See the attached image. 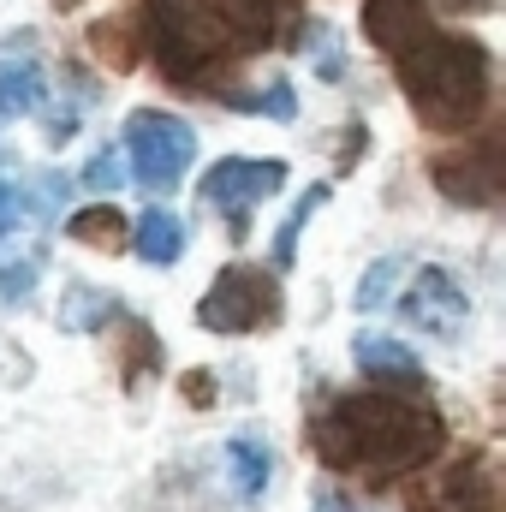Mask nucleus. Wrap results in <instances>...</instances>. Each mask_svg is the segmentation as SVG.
<instances>
[{
	"instance_id": "obj_16",
	"label": "nucleus",
	"mask_w": 506,
	"mask_h": 512,
	"mask_svg": "<svg viewBox=\"0 0 506 512\" xmlns=\"http://www.w3.org/2000/svg\"><path fill=\"white\" fill-rule=\"evenodd\" d=\"M72 239L90 245V251H126V215L96 203V209H78L72 215Z\"/></svg>"
},
{
	"instance_id": "obj_18",
	"label": "nucleus",
	"mask_w": 506,
	"mask_h": 512,
	"mask_svg": "<svg viewBox=\"0 0 506 512\" xmlns=\"http://www.w3.org/2000/svg\"><path fill=\"white\" fill-rule=\"evenodd\" d=\"M322 203H328V185H310V191L298 197V209H292L286 227L274 233V268H292V262H298V233H304V221H310Z\"/></svg>"
},
{
	"instance_id": "obj_11",
	"label": "nucleus",
	"mask_w": 506,
	"mask_h": 512,
	"mask_svg": "<svg viewBox=\"0 0 506 512\" xmlns=\"http://www.w3.org/2000/svg\"><path fill=\"white\" fill-rule=\"evenodd\" d=\"M203 6H209V18L221 24V36H227L233 54L262 48V42L274 36V18H280V0H203Z\"/></svg>"
},
{
	"instance_id": "obj_26",
	"label": "nucleus",
	"mask_w": 506,
	"mask_h": 512,
	"mask_svg": "<svg viewBox=\"0 0 506 512\" xmlns=\"http://www.w3.org/2000/svg\"><path fill=\"white\" fill-rule=\"evenodd\" d=\"M441 6H453V12H489L495 0H441Z\"/></svg>"
},
{
	"instance_id": "obj_1",
	"label": "nucleus",
	"mask_w": 506,
	"mask_h": 512,
	"mask_svg": "<svg viewBox=\"0 0 506 512\" xmlns=\"http://www.w3.org/2000/svg\"><path fill=\"white\" fill-rule=\"evenodd\" d=\"M441 417L417 399H393V393H352L334 399L316 423H310V447L322 465L334 471H417L441 453Z\"/></svg>"
},
{
	"instance_id": "obj_2",
	"label": "nucleus",
	"mask_w": 506,
	"mask_h": 512,
	"mask_svg": "<svg viewBox=\"0 0 506 512\" xmlns=\"http://www.w3.org/2000/svg\"><path fill=\"white\" fill-rule=\"evenodd\" d=\"M399 90L411 96L417 120L435 131H465L489 108V54L471 36H423L399 54Z\"/></svg>"
},
{
	"instance_id": "obj_25",
	"label": "nucleus",
	"mask_w": 506,
	"mask_h": 512,
	"mask_svg": "<svg viewBox=\"0 0 506 512\" xmlns=\"http://www.w3.org/2000/svg\"><path fill=\"white\" fill-rule=\"evenodd\" d=\"M185 393H191L197 405H209V376H203V370H191V376H185Z\"/></svg>"
},
{
	"instance_id": "obj_9",
	"label": "nucleus",
	"mask_w": 506,
	"mask_h": 512,
	"mask_svg": "<svg viewBox=\"0 0 506 512\" xmlns=\"http://www.w3.org/2000/svg\"><path fill=\"white\" fill-rule=\"evenodd\" d=\"M364 36L381 54H405L429 36V6L423 0H364Z\"/></svg>"
},
{
	"instance_id": "obj_8",
	"label": "nucleus",
	"mask_w": 506,
	"mask_h": 512,
	"mask_svg": "<svg viewBox=\"0 0 506 512\" xmlns=\"http://www.w3.org/2000/svg\"><path fill=\"white\" fill-rule=\"evenodd\" d=\"M435 185H441L453 203L483 209V203H495V191H501V161H495V149L441 155V161H435Z\"/></svg>"
},
{
	"instance_id": "obj_23",
	"label": "nucleus",
	"mask_w": 506,
	"mask_h": 512,
	"mask_svg": "<svg viewBox=\"0 0 506 512\" xmlns=\"http://www.w3.org/2000/svg\"><path fill=\"white\" fill-rule=\"evenodd\" d=\"M84 179H90V185H114V179H120V155H114V149H102V155L90 161V173H84Z\"/></svg>"
},
{
	"instance_id": "obj_7",
	"label": "nucleus",
	"mask_w": 506,
	"mask_h": 512,
	"mask_svg": "<svg viewBox=\"0 0 506 512\" xmlns=\"http://www.w3.org/2000/svg\"><path fill=\"white\" fill-rule=\"evenodd\" d=\"M399 310H405L411 328H423L435 340H453L465 328V316H471V298H465V286L447 268H417L411 286H405V298H399Z\"/></svg>"
},
{
	"instance_id": "obj_10",
	"label": "nucleus",
	"mask_w": 506,
	"mask_h": 512,
	"mask_svg": "<svg viewBox=\"0 0 506 512\" xmlns=\"http://www.w3.org/2000/svg\"><path fill=\"white\" fill-rule=\"evenodd\" d=\"M489 507V477H483V459H465L441 477H429L417 489V512H483Z\"/></svg>"
},
{
	"instance_id": "obj_5",
	"label": "nucleus",
	"mask_w": 506,
	"mask_h": 512,
	"mask_svg": "<svg viewBox=\"0 0 506 512\" xmlns=\"http://www.w3.org/2000/svg\"><path fill=\"white\" fill-rule=\"evenodd\" d=\"M126 155H131V179L143 191H173L197 155V131L173 114H131L126 120Z\"/></svg>"
},
{
	"instance_id": "obj_17",
	"label": "nucleus",
	"mask_w": 506,
	"mask_h": 512,
	"mask_svg": "<svg viewBox=\"0 0 506 512\" xmlns=\"http://www.w3.org/2000/svg\"><path fill=\"white\" fill-rule=\"evenodd\" d=\"M114 310H120V304H114L108 292H96V286H72L66 304H60V328H72V334H96Z\"/></svg>"
},
{
	"instance_id": "obj_3",
	"label": "nucleus",
	"mask_w": 506,
	"mask_h": 512,
	"mask_svg": "<svg viewBox=\"0 0 506 512\" xmlns=\"http://www.w3.org/2000/svg\"><path fill=\"white\" fill-rule=\"evenodd\" d=\"M149 36H155L161 72L179 84H197L221 54H233L203 0H149Z\"/></svg>"
},
{
	"instance_id": "obj_19",
	"label": "nucleus",
	"mask_w": 506,
	"mask_h": 512,
	"mask_svg": "<svg viewBox=\"0 0 506 512\" xmlns=\"http://www.w3.org/2000/svg\"><path fill=\"white\" fill-rule=\"evenodd\" d=\"M233 108L268 114V120H292V114H298V96H292V84L280 78V84H268V90H256V96H233Z\"/></svg>"
},
{
	"instance_id": "obj_15",
	"label": "nucleus",
	"mask_w": 506,
	"mask_h": 512,
	"mask_svg": "<svg viewBox=\"0 0 506 512\" xmlns=\"http://www.w3.org/2000/svg\"><path fill=\"white\" fill-rule=\"evenodd\" d=\"M42 102H48L42 66H30V60H0V114H36Z\"/></svg>"
},
{
	"instance_id": "obj_6",
	"label": "nucleus",
	"mask_w": 506,
	"mask_h": 512,
	"mask_svg": "<svg viewBox=\"0 0 506 512\" xmlns=\"http://www.w3.org/2000/svg\"><path fill=\"white\" fill-rule=\"evenodd\" d=\"M280 185H286V161H245V155H227V161H215V167L203 173V203L221 209V215L233 221V233H245L251 209L262 197H274Z\"/></svg>"
},
{
	"instance_id": "obj_12",
	"label": "nucleus",
	"mask_w": 506,
	"mask_h": 512,
	"mask_svg": "<svg viewBox=\"0 0 506 512\" xmlns=\"http://www.w3.org/2000/svg\"><path fill=\"white\" fill-rule=\"evenodd\" d=\"M131 251L143 256V262H155V268L179 262L185 256V221L167 215V209H143L137 227H131Z\"/></svg>"
},
{
	"instance_id": "obj_21",
	"label": "nucleus",
	"mask_w": 506,
	"mask_h": 512,
	"mask_svg": "<svg viewBox=\"0 0 506 512\" xmlns=\"http://www.w3.org/2000/svg\"><path fill=\"white\" fill-rule=\"evenodd\" d=\"M399 268H405L399 256H381L376 268L364 274V286H358V310H381V304H387V286H393V274H399Z\"/></svg>"
},
{
	"instance_id": "obj_24",
	"label": "nucleus",
	"mask_w": 506,
	"mask_h": 512,
	"mask_svg": "<svg viewBox=\"0 0 506 512\" xmlns=\"http://www.w3.org/2000/svg\"><path fill=\"white\" fill-rule=\"evenodd\" d=\"M12 227H18V191H12V185L0 179V239H6Z\"/></svg>"
},
{
	"instance_id": "obj_20",
	"label": "nucleus",
	"mask_w": 506,
	"mask_h": 512,
	"mask_svg": "<svg viewBox=\"0 0 506 512\" xmlns=\"http://www.w3.org/2000/svg\"><path fill=\"white\" fill-rule=\"evenodd\" d=\"M90 42L102 48V60H108V66H131V60H137V36H131L120 18L96 24V30H90Z\"/></svg>"
},
{
	"instance_id": "obj_13",
	"label": "nucleus",
	"mask_w": 506,
	"mask_h": 512,
	"mask_svg": "<svg viewBox=\"0 0 506 512\" xmlns=\"http://www.w3.org/2000/svg\"><path fill=\"white\" fill-rule=\"evenodd\" d=\"M227 471H233V495L239 501H256L268 489V477H274V453L262 441H251V435H233L227 441Z\"/></svg>"
},
{
	"instance_id": "obj_22",
	"label": "nucleus",
	"mask_w": 506,
	"mask_h": 512,
	"mask_svg": "<svg viewBox=\"0 0 506 512\" xmlns=\"http://www.w3.org/2000/svg\"><path fill=\"white\" fill-rule=\"evenodd\" d=\"M30 286H36V262H12V268H0V304H24Z\"/></svg>"
},
{
	"instance_id": "obj_14",
	"label": "nucleus",
	"mask_w": 506,
	"mask_h": 512,
	"mask_svg": "<svg viewBox=\"0 0 506 512\" xmlns=\"http://www.w3.org/2000/svg\"><path fill=\"white\" fill-rule=\"evenodd\" d=\"M352 358H358L364 370L387 376V382H423V364L411 358V346H399V340H387V334H358Z\"/></svg>"
},
{
	"instance_id": "obj_4",
	"label": "nucleus",
	"mask_w": 506,
	"mask_h": 512,
	"mask_svg": "<svg viewBox=\"0 0 506 512\" xmlns=\"http://www.w3.org/2000/svg\"><path fill=\"white\" fill-rule=\"evenodd\" d=\"M274 316H280V286H274V274H268V268H245V262L221 268L215 286H209L203 304H197V322H203L209 334H251V328L274 322Z\"/></svg>"
},
{
	"instance_id": "obj_27",
	"label": "nucleus",
	"mask_w": 506,
	"mask_h": 512,
	"mask_svg": "<svg viewBox=\"0 0 506 512\" xmlns=\"http://www.w3.org/2000/svg\"><path fill=\"white\" fill-rule=\"evenodd\" d=\"M310 512H352V507H346L340 495H322V501H316V507H310Z\"/></svg>"
}]
</instances>
